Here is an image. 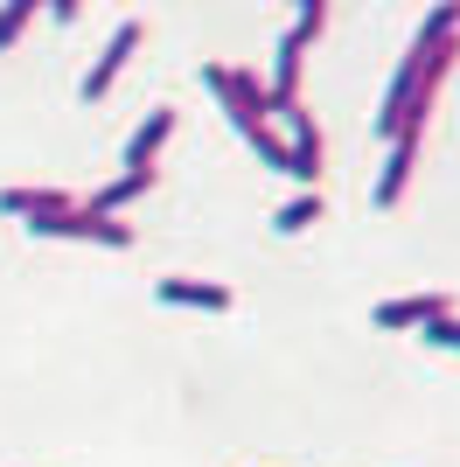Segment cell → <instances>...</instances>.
I'll return each instance as SVG.
<instances>
[{"instance_id": "cell-1", "label": "cell", "mask_w": 460, "mask_h": 467, "mask_svg": "<svg viewBox=\"0 0 460 467\" xmlns=\"http://www.w3.org/2000/svg\"><path fill=\"white\" fill-rule=\"evenodd\" d=\"M454 42H460V0H440V7L419 21V36H412V49H404V63H398V78H391V91H383V105H377V140L425 133L433 98H440L446 70H454V57H460Z\"/></svg>"}, {"instance_id": "cell-2", "label": "cell", "mask_w": 460, "mask_h": 467, "mask_svg": "<svg viewBox=\"0 0 460 467\" xmlns=\"http://www.w3.org/2000/svg\"><path fill=\"white\" fill-rule=\"evenodd\" d=\"M168 133H174V112H168V105H153V112L133 126V140H126V175H119L112 189H98V195H91L105 216H119L126 202H133V195H147V189H153V161H161Z\"/></svg>"}, {"instance_id": "cell-3", "label": "cell", "mask_w": 460, "mask_h": 467, "mask_svg": "<svg viewBox=\"0 0 460 467\" xmlns=\"http://www.w3.org/2000/svg\"><path fill=\"white\" fill-rule=\"evenodd\" d=\"M203 84H210V91L224 98L230 126H237V133H245L251 147H258V140L272 133V91H266L258 78H251V70H230V63H210V70H203Z\"/></svg>"}, {"instance_id": "cell-4", "label": "cell", "mask_w": 460, "mask_h": 467, "mask_svg": "<svg viewBox=\"0 0 460 467\" xmlns=\"http://www.w3.org/2000/svg\"><path fill=\"white\" fill-rule=\"evenodd\" d=\"M328 28V0H300V21H293L287 36H279V57H272V112H287L300 105V63H307V42Z\"/></svg>"}, {"instance_id": "cell-5", "label": "cell", "mask_w": 460, "mask_h": 467, "mask_svg": "<svg viewBox=\"0 0 460 467\" xmlns=\"http://www.w3.org/2000/svg\"><path fill=\"white\" fill-rule=\"evenodd\" d=\"M28 231H42V237H84V244H112V252H126V244H133V223L105 216L98 202H84V195H77L63 216H49V223H28Z\"/></svg>"}, {"instance_id": "cell-6", "label": "cell", "mask_w": 460, "mask_h": 467, "mask_svg": "<svg viewBox=\"0 0 460 467\" xmlns=\"http://www.w3.org/2000/svg\"><path fill=\"white\" fill-rule=\"evenodd\" d=\"M133 49H140V21H119V28H112V42H105V57H98L91 70H84V84H77V91H84V98L98 105V98H105V91L119 84V70L133 63Z\"/></svg>"}, {"instance_id": "cell-7", "label": "cell", "mask_w": 460, "mask_h": 467, "mask_svg": "<svg viewBox=\"0 0 460 467\" xmlns=\"http://www.w3.org/2000/svg\"><path fill=\"white\" fill-rule=\"evenodd\" d=\"M287 119H293L287 175L300 182V189H321V126H314V112H300V105H287Z\"/></svg>"}, {"instance_id": "cell-8", "label": "cell", "mask_w": 460, "mask_h": 467, "mask_svg": "<svg viewBox=\"0 0 460 467\" xmlns=\"http://www.w3.org/2000/svg\"><path fill=\"white\" fill-rule=\"evenodd\" d=\"M153 300H161V307L224 314V307H230V286H216V279H153Z\"/></svg>"}, {"instance_id": "cell-9", "label": "cell", "mask_w": 460, "mask_h": 467, "mask_svg": "<svg viewBox=\"0 0 460 467\" xmlns=\"http://www.w3.org/2000/svg\"><path fill=\"white\" fill-rule=\"evenodd\" d=\"M419 140L425 133H398L391 140V161H383V175H377V210H398L404 202V182H412V168H419Z\"/></svg>"}, {"instance_id": "cell-10", "label": "cell", "mask_w": 460, "mask_h": 467, "mask_svg": "<svg viewBox=\"0 0 460 467\" xmlns=\"http://www.w3.org/2000/svg\"><path fill=\"white\" fill-rule=\"evenodd\" d=\"M440 314H454L446 293H404V300H383L377 307V328H425V321H440Z\"/></svg>"}, {"instance_id": "cell-11", "label": "cell", "mask_w": 460, "mask_h": 467, "mask_svg": "<svg viewBox=\"0 0 460 467\" xmlns=\"http://www.w3.org/2000/svg\"><path fill=\"white\" fill-rule=\"evenodd\" d=\"M77 195H63V189H0V210L7 216H28V223H49V216H63Z\"/></svg>"}, {"instance_id": "cell-12", "label": "cell", "mask_w": 460, "mask_h": 467, "mask_svg": "<svg viewBox=\"0 0 460 467\" xmlns=\"http://www.w3.org/2000/svg\"><path fill=\"white\" fill-rule=\"evenodd\" d=\"M307 223H321V189H300V195L287 202V210L272 216V231H279V237H300Z\"/></svg>"}, {"instance_id": "cell-13", "label": "cell", "mask_w": 460, "mask_h": 467, "mask_svg": "<svg viewBox=\"0 0 460 467\" xmlns=\"http://www.w3.org/2000/svg\"><path fill=\"white\" fill-rule=\"evenodd\" d=\"M36 15H42L36 0H7V7H0V49H15V36H21Z\"/></svg>"}, {"instance_id": "cell-14", "label": "cell", "mask_w": 460, "mask_h": 467, "mask_svg": "<svg viewBox=\"0 0 460 467\" xmlns=\"http://www.w3.org/2000/svg\"><path fill=\"white\" fill-rule=\"evenodd\" d=\"M419 335L433 342V349H454V356H460V314H440V321H425Z\"/></svg>"}]
</instances>
